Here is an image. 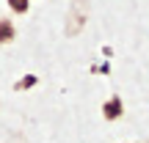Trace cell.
I'll return each instance as SVG.
<instances>
[{
    "label": "cell",
    "mask_w": 149,
    "mask_h": 143,
    "mask_svg": "<svg viewBox=\"0 0 149 143\" xmlns=\"http://www.w3.org/2000/svg\"><path fill=\"white\" fill-rule=\"evenodd\" d=\"M8 6H11V11H17V14H25L28 6H31V0H8Z\"/></svg>",
    "instance_id": "obj_4"
},
{
    "label": "cell",
    "mask_w": 149,
    "mask_h": 143,
    "mask_svg": "<svg viewBox=\"0 0 149 143\" xmlns=\"http://www.w3.org/2000/svg\"><path fill=\"white\" fill-rule=\"evenodd\" d=\"M36 83H39V80H36V74H25V77H22L19 83L14 85V88H17V91H28L31 85H36Z\"/></svg>",
    "instance_id": "obj_3"
},
{
    "label": "cell",
    "mask_w": 149,
    "mask_h": 143,
    "mask_svg": "<svg viewBox=\"0 0 149 143\" xmlns=\"http://www.w3.org/2000/svg\"><path fill=\"white\" fill-rule=\"evenodd\" d=\"M122 113H124L122 96H111V99L102 105V116H105L108 121H116V118H122Z\"/></svg>",
    "instance_id": "obj_1"
},
{
    "label": "cell",
    "mask_w": 149,
    "mask_h": 143,
    "mask_svg": "<svg viewBox=\"0 0 149 143\" xmlns=\"http://www.w3.org/2000/svg\"><path fill=\"white\" fill-rule=\"evenodd\" d=\"M14 36H17V30H14V25H11V19H0V44L14 41Z\"/></svg>",
    "instance_id": "obj_2"
}]
</instances>
